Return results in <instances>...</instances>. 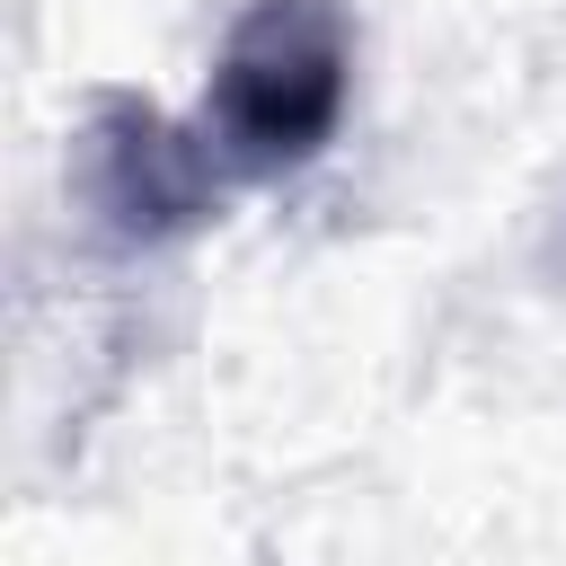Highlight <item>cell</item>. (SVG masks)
I'll return each instance as SVG.
<instances>
[{"instance_id":"cell-1","label":"cell","mask_w":566,"mask_h":566,"mask_svg":"<svg viewBox=\"0 0 566 566\" xmlns=\"http://www.w3.org/2000/svg\"><path fill=\"white\" fill-rule=\"evenodd\" d=\"M354 88V18L345 0H248L221 35L203 133L230 168H301Z\"/></svg>"},{"instance_id":"cell-2","label":"cell","mask_w":566,"mask_h":566,"mask_svg":"<svg viewBox=\"0 0 566 566\" xmlns=\"http://www.w3.org/2000/svg\"><path fill=\"white\" fill-rule=\"evenodd\" d=\"M80 195L115 239H177L212 212V133H186L150 97L106 88L80 115Z\"/></svg>"}]
</instances>
